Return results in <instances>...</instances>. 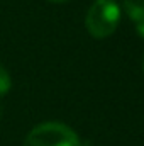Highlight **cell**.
Wrapping results in <instances>:
<instances>
[{
	"label": "cell",
	"instance_id": "3957f363",
	"mask_svg": "<svg viewBox=\"0 0 144 146\" xmlns=\"http://www.w3.org/2000/svg\"><path fill=\"white\" fill-rule=\"evenodd\" d=\"M124 10L136 24L144 19V0H124Z\"/></svg>",
	"mask_w": 144,
	"mask_h": 146
},
{
	"label": "cell",
	"instance_id": "277c9868",
	"mask_svg": "<svg viewBox=\"0 0 144 146\" xmlns=\"http://www.w3.org/2000/svg\"><path fill=\"white\" fill-rule=\"evenodd\" d=\"M12 87V80H10V73L7 72V68L0 63V97H3Z\"/></svg>",
	"mask_w": 144,
	"mask_h": 146
},
{
	"label": "cell",
	"instance_id": "7a4b0ae2",
	"mask_svg": "<svg viewBox=\"0 0 144 146\" xmlns=\"http://www.w3.org/2000/svg\"><path fill=\"white\" fill-rule=\"evenodd\" d=\"M24 146H81L78 134L61 122L37 124L26 136Z\"/></svg>",
	"mask_w": 144,
	"mask_h": 146
},
{
	"label": "cell",
	"instance_id": "52a82bcc",
	"mask_svg": "<svg viewBox=\"0 0 144 146\" xmlns=\"http://www.w3.org/2000/svg\"><path fill=\"white\" fill-rule=\"evenodd\" d=\"M143 68H144V61H143Z\"/></svg>",
	"mask_w": 144,
	"mask_h": 146
},
{
	"label": "cell",
	"instance_id": "8992f818",
	"mask_svg": "<svg viewBox=\"0 0 144 146\" xmlns=\"http://www.w3.org/2000/svg\"><path fill=\"white\" fill-rule=\"evenodd\" d=\"M49 2H53V3H65V2H68V0H49Z\"/></svg>",
	"mask_w": 144,
	"mask_h": 146
},
{
	"label": "cell",
	"instance_id": "6da1fadb",
	"mask_svg": "<svg viewBox=\"0 0 144 146\" xmlns=\"http://www.w3.org/2000/svg\"><path fill=\"white\" fill-rule=\"evenodd\" d=\"M120 21V9L115 0H95L87 12L85 26L95 39L110 36Z\"/></svg>",
	"mask_w": 144,
	"mask_h": 146
},
{
	"label": "cell",
	"instance_id": "5b68a950",
	"mask_svg": "<svg viewBox=\"0 0 144 146\" xmlns=\"http://www.w3.org/2000/svg\"><path fill=\"white\" fill-rule=\"evenodd\" d=\"M136 29H137V34H139L141 37H144V19L141 21V22H137Z\"/></svg>",
	"mask_w": 144,
	"mask_h": 146
}]
</instances>
